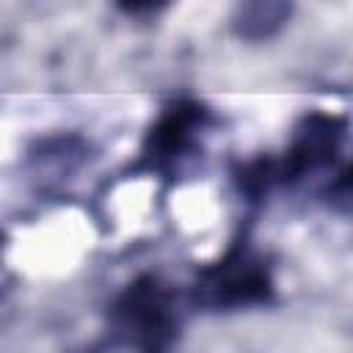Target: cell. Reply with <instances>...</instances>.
<instances>
[{
    "mask_svg": "<svg viewBox=\"0 0 353 353\" xmlns=\"http://www.w3.org/2000/svg\"><path fill=\"white\" fill-rule=\"evenodd\" d=\"M347 135V119L325 110L306 113L290 141L281 157H256L240 165L237 185L240 193L248 199H262L273 188H287L295 182H303L309 176H317L323 171H331L336 157L342 154Z\"/></svg>",
    "mask_w": 353,
    "mask_h": 353,
    "instance_id": "cell-1",
    "label": "cell"
},
{
    "mask_svg": "<svg viewBox=\"0 0 353 353\" xmlns=\"http://www.w3.org/2000/svg\"><path fill=\"white\" fill-rule=\"evenodd\" d=\"M108 331L130 353H171L179 336L176 292L157 276H135L108 309Z\"/></svg>",
    "mask_w": 353,
    "mask_h": 353,
    "instance_id": "cell-2",
    "label": "cell"
},
{
    "mask_svg": "<svg viewBox=\"0 0 353 353\" xmlns=\"http://www.w3.org/2000/svg\"><path fill=\"white\" fill-rule=\"evenodd\" d=\"M273 290L268 256L248 240V234H243L215 262L199 268L190 301L204 312H234L270 303Z\"/></svg>",
    "mask_w": 353,
    "mask_h": 353,
    "instance_id": "cell-3",
    "label": "cell"
},
{
    "mask_svg": "<svg viewBox=\"0 0 353 353\" xmlns=\"http://www.w3.org/2000/svg\"><path fill=\"white\" fill-rule=\"evenodd\" d=\"M210 127V108L199 99H171L143 135L135 171L171 176L199 146L201 132Z\"/></svg>",
    "mask_w": 353,
    "mask_h": 353,
    "instance_id": "cell-4",
    "label": "cell"
},
{
    "mask_svg": "<svg viewBox=\"0 0 353 353\" xmlns=\"http://www.w3.org/2000/svg\"><path fill=\"white\" fill-rule=\"evenodd\" d=\"M290 3H245L234 11V30L251 41L268 39L290 19Z\"/></svg>",
    "mask_w": 353,
    "mask_h": 353,
    "instance_id": "cell-5",
    "label": "cell"
},
{
    "mask_svg": "<svg viewBox=\"0 0 353 353\" xmlns=\"http://www.w3.org/2000/svg\"><path fill=\"white\" fill-rule=\"evenodd\" d=\"M0 245H3V232H0Z\"/></svg>",
    "mask_w": 353,
    "mask_h": 353,
    "instance_id": "cell-6",
    "label": "cell"
}]
</instances>
